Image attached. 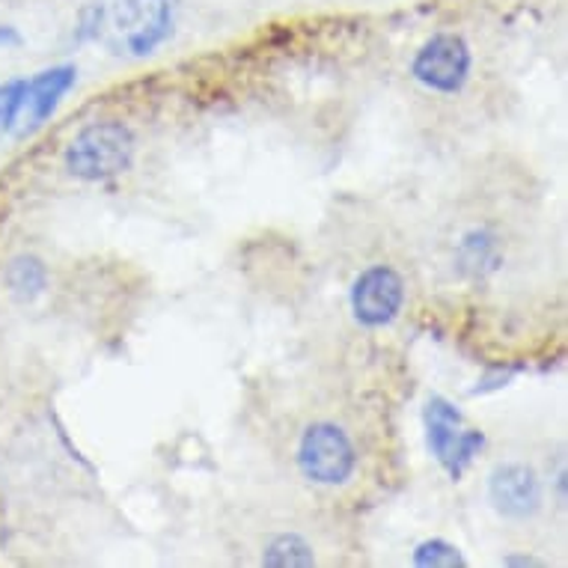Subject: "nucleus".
<instances>
[{
	"label": "nucleus",
	"mask_w": 568,
	"mask_h": 568,
	"mask_svg": "<svg viewBox=\"0 0 568 568\" xmlns=\"http://www.w3.org/2000/svg\"><path fill=\"white\" fill-rule=\"evenodd\" d=\"M488 497L497 513L513 521H527L539 513L541 485L536 470L518 462L497 465L488 476Z\"/></svg>",
	"instance_id": "obj_7"
},
{
	"label": "nucleus",
	"mask_w": 568,
	"mask_h": 568,
	"mask_svg": "<svg viewBox=\"0 0 568 568\" xmlns=\"http://www.w3.org/2000/svg\"><path fill=\"white\" fill-rule=\"evenodd\" d=\"M45 265L37 256H19L7 271V283H10L12 295L21 301L37 298L39 292L45 290Z\"/></svg>",
	"instance_id": "obj_10"
},
{
	"label": "nucleus",
	"mask_w": 568,
	"mask_h": 568,
	"mask_svg": "<svg viewBox=\"0 0 568 568\" xmlns=\"http://www.w3.org/2000/svg\"><path fill=\"white\" fill-rule=\"evenodd\" d=\"M405 304V283L390 265L366 268L352 286V313L366 327L390 325Z\"/></svg>",
	"instance_id": "obj_6"
},
{
	"label": "nucleus",
	"mask_w": 568,
	"mask_h": 568,
	"mask_svg": "<svg viewBox=\"0 0 568 568\" xmlns=\"http://www.w3.org/2000/svg\"><path fill=\"white\" fill-rule=\"evenodd\" d=\"M262 562L271 568H298V566H313L316 554L310 548L307 541L301 539L298 532H283L268 541V548L262 554Z\"/></svg>",
	"instance_id": "obj_9"
},
{
	"label": "nucleus",
	"mask_w": 568,
	"mask_h": 568,
	"mask_svg": "<svg viewBox=\"0 0 568 568\" xmlns=\"http://www.w3.org/2000/svg\"><path fill=\"white\" fill-rule=\"evenodd\" d=\"M168 0H95L81 21V39H93L111 54L146 57L170 37Z\"/></svg>",
	"instance_id": "obj_1"
},
{
	"label": "nucleus",
	"mask_w": 568,
	"mask_h": 568,
	"mask_svg": "<svg viewBox=\"0 0 568 568\" xmlns=\"http://www.w3.org/2000/svg\"><path fill=\"white\" fill-rule=\"evenodd\" d=\"M75 65H57V69H48V72L37 75L33 81H28L24 95H21L19 116H16V122H21V134L39 129L54 113L60 99L75 84Z\"/></svg>",
	"instance_id": "obj_8"
},
{
	"label": "nucleus",
	"mask_w": 568,
	"mask_h": 568,
	"mask_svg": "<svg viewBox=\"0 0 568 568\" xmlns=\"http://www.w3.org/2000/svg\"><path fill=\"white\" fill-rule=\"evenodd\" d=\"M410 75L435 93H458L470 75V51H467L465 39L453 37V33L432 37L414 57Z\"/></svg>",
	"instance_id": "obj_5"
},
{
	"label": "nucleus",
	"mask_w": 568,
	"mask_h": 568,
	"mask_svg": "<svg viewBox=\"0 0 568 568\" xmlns=\"http://www.w3.org/2000/svg\"><path fill=\"white\" fill-rule=\"evenodd\" d=\"M24 87H28V81H12V84L0 87V138L12 129V122L19 116Z\"/></svg>",
	"instance_id": "obj_12"
},
{
	"label": "nucleus",
	"mask_w": 568,
	"mask_h": 568,
	"mask_svg": "<svg viewBox=\"0 0 568 568\" xmlns=\"http://www.w3.org/2000/svg\"><path fill=\"white\" fill-rule=\"evenodd\" d=\"M414 566L456 568L465 566V557H462V550H458L456 545H449V541L444 539H429L423 541V545H417V550H414Z\"/></svg>",
	"instance_id": "obj_11"
},
{
	"label": "nucleus",
	"mask_w": 568,
	"mask_h": 568,
	"mask_svg": "<svg viewBox=\"0 0 568 568\" xmlns=\"http://www.w3.org/2000/svg\"><path fill=\"white\" fill-rule=\"evenodd\" d=\"M134 161V134L122 122H93L65 150V170L87 182L120 176Z\"/></svg>",
	"instance_id": "obj_2"
},
{
	"label": "nucleus",
	"mask_w": 568,
	"mask_h": 568,
	"mask_svg": "<svg viewBox=\"0 0 568 568\" xmlns=\"http://www.w3.org/2000/svg\"><path fill=\"white\" fill-rule=\"evenodd\" d=\"M504 566H539V559H532V557H506Z\"/></svg>",
	"instance_id": "obj_14"
},
{
	"label": "nucleus",
	"mask_w": 568,
	"mask_h": 568,
	"mask_svg": "<svg viewBox=\"0 0 568 568\" xmlns=\"http://www.w3.org/2000/svg\"><path fill=\"white\" fill-rule=\"evenodd\" d=\"M298 467L310 483L343 485L357 467L352 440L334 423H313L298 447Z\"/></svg>",
	"instance_id": "obj_4"
},
{
	"label": "nucleus",
	"mask_w": 568,
	"mask_h": 568,
	"mask_svg": "<svg viewBox=\"0 0 568 568\" xmlns=\"http://www.w3.org/2000/svg\"><path fill=\"white\" fill-rule=\"evenodd\" d=\"M494 253V239L485 233H470L462 244V256L470 265H479V262H488Z\"/></svg>",
	"instance_id": "obj_13"
},
{
	"label": "nucleus",
	"mask_w": 568,
	"mask_h": 568,
	"mask_svg": "<svg viewBox=\"0 0 568 568\" xmlns=\"http://www.w3.org/2000/svg\"><path fill=\"white\" fill-rule=\"evenodd\" d=\"M426 423V438H429L432 456L438 458V465L447 470L453 479L465 474L474 456L485 447L483 432L467 429L465 417L449 405L444 396H432L423 410Z\"/></svg>",
	"instance_id": "obj_3"
},
{
	"label": "nucleus",
	"mask_w": 568,
	"mask_h": 568,
	"mask_svg": "<svg viewBox=\"0 0 568 568\" xmlns=\"http://www.w3.org/2000/svg\"><path fill=\"white\" fill-rule=\"evenodd\" d=\"M16 42H19V33H16V30L10 28L0 30V45H16Z\"/></svg>",
	"instance_id": "obj_15"
}]
</instances>
